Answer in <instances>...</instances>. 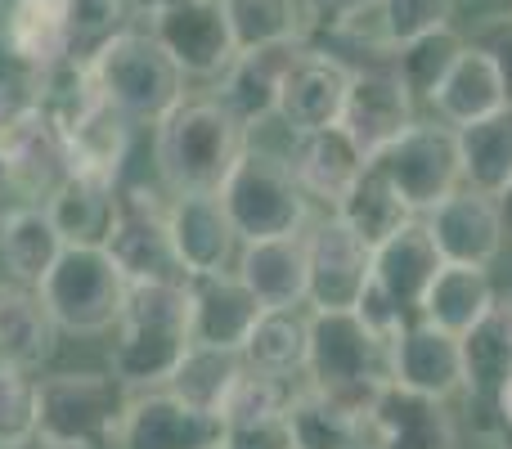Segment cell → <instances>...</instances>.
Returning <instances> with one entry per match:
<instances>
[{"mask_svg":"<svg viewBox=\"0 0 512 449\" xmlns=\"http://www.w3.org/2000/svg\"><path fill=\"white\" fill-rule=\"evenodd\" d=\"M0 185H5V162H0Z\"/></svg>","mask_w":512,"mask_h":449,"instance_id":"obj_51","label":"cell"},{"mask_svg":"<svg viewBox=\"0 0 512 449\" xmlns=\"http://www.w3.org/2000/svg\"><path fill=\"white\" fill-rule=\"evenodd\" d=\"M288 167L310 203H324L328 212H337V203L364 176L369 158H364V149L342 126H328V131H315V135H297V144L288 153Z\"/></svg>","mask_w":512,"mask_h":449,"instance_id":"obj_21","label":"cell"},{"mask_svg":"<svg viewBox=\"0 0 512 449\" xmlns=\"http://www.w3.org/2000/svg\"><path fill=\"white\" fill-rule=\"evenodd\" d=\"M418 99L405 90V81L396 77L391 63H373V68H355L351 90H346V108H342V131L351 135L364 149V158H378L382 149L400 140L414 117Z\"/></svg>","mask_w":512,"mask_h":449,"instance_id":"obj_14","label":"cell"},{"mask_svg":"<svg viewBox=\"0 0 512 449\" xmlns=\"http://www.w3.org/2000/svg\"><path fill=\"white\" fill-rule=\"evenodd\" d=\"M149 32L185 77H225L239 59L225 0H176L153 18Z\"/></svg>","mask_w":512,"mask_h":449,"instance_id":"obj_11","label":"cell"},{"mask_svg":"<svg viewBox=\"0 0 512 449\" xmlns=\"http://www.w3.org/2000/svg\"><path fill=\"white\" fill-rule=\"evenodd\" d=\"M459 158H463V189H477L486 198H504L512 189V104L459 126Z\"/></svg>","mask_w":512,"mask_h":449,"instance_id":"obj_31","label":"cell"},{"mask_svg":"<svg viewBox=\"0 0 512 449\" xmlns=\"http://www.w3.org/2000/svg\"><path fill=\"white\" fill-rule=\"evenodd\" d=\"M490 414H495V423H499V432H512V378L499 387V396H495V405H490Z\"/></svg>","mask_w":512,"mask_h":449,"instance_id":"obj_48","label":"cell"},{"mask_svg":"<svg viewBox=\"0 0 512 449\" xmlns=\"http://www.w3.org/2000/svg\"><path fill=\"white\" fill-rule=\"evenodd\" d=\"M194 283H131L113 346V378L126 391H158L189 351Z\"/></svg>","mask_w":512,"mask_h":449,"instance_id":"obj_1","label":"cell"},{"mask_svg":"<svg viewBox=\"0 0 512 449\" xmlns=\"http://www.w3.org/2000/svg\"><path fill=\"white\" fill-rule=\"evenodd\" d=\"M104 247L126 283H194L171 247L167 207L153 189H117V225Z\"/></svg>","mask_w":512,"mask_h":449,"instance_id":"obj_9","label":"cell"},{"mask_svg":"<svg viewBox=\"0 0 512 449\" xmlns=\"http://www.w3.org/2000/svg\"><path fill=\"white\" fill-rule=\"evenodd\" d=\"M126 5H131V14H135V18H149V23H153V18H158L162 9H171L176 0H126Z\"/></svg>","mask_w":512,"mask_h":449,"instance_id":"obj_49","label":"cell"},{"mask_svg":"<svg viewBox=\"0 0 512 449\" xmlns=\"http://www.w3.org/2000/svg\"><path fill=\"white\" fill-rule=\"evenodd\" d=\"M63 144H68L72 176H95V180L117 185V180H122V167H126V153H131V122H126L113 104H104Z\"/></svg>","mask_w":512,"mask_h":449,"instance_id":"obj_36","label":"cell"},{"mask_svg":"<svg viewBox=\"0 0 512 449\" xmlns=\"http://www.w3.org/2000/svg\"><path fill=\"white\" fill-rule=\"evenodd\" d=\"M333 216L351 229L360 243H369V247H382L387 238H396L409 221H418V216L405 207V198L391 189V180L382 176L373 162L364 167V176L351 185V194L337 203Z\"/></svg>","mask_w":512,"mask_h":449,"instance_id":"obj_34","label":"cell"},{"mask_svg":"<svg viewBox=\"0 0 512 449\" xmlns=\"http://www.w3.org/2000/svg\"><path fill=\"white\" fill-rule=\"evenodd\" d=\"M288 449H297V445H288Z\"/></svg>","mask_w":512,"mask_h":449,"instance_id":"obj_53","label":"cell"},{"mask_svg":"<svg viewBox=\"0 0 512 449\" xmlns=\"http://www.w3.org/2000/svg\"><path fill=\"white\" fill-rule=\"evenodd\" d=\"M36 441V378L0 360V449Z\"/></svg>","mask_w":512,"mask_h":449,"instance_id":"obj_44","label":"cell"},{"mask_svg":"<svg viewBox=\"0 0 512 449\" xmlns=\"http://www.w3.org/2000/svg\"><path fill=\"white\" fill-rule=\"evenodd\" d=\"M194 315H189V346H216V351L243 355L256 319L265 315L261 301L239 283V274L194 279Z\"/></svg>","mask_w":512,"mask_h":449,"instance_id":"obj_23","label":"cell"},{"mask_svg":"<svg viewBox=\"0 0 512 449\" xmlns=\"http://www.w3.org/2000/svg\"><path fill=\"white\" fill-rule=\"evenodd\" d=\"M463 45L468 41H463L454 27H441V32H427V36H418V41L400 45V50L391 54V68H396V77L405 81L409 95L432 104V95L441 90V81L450 77V68L459 63Z\"/></svg>","mask_w":512,"mask_h":449,"instance_id":"obj_40","label":"cell"},{"mask_svg":"<svg viewBox=\"0 0 512 449\" xmlns=\"http://www.w3.org/2000/svg\"><path fill=\"white\" fill-rule=\"evenodd\" d=\"M0 162H5V185L18 189L32 207H45L54 189L72 176L68 144L41 108H27L0 126Z\"/></svg>","mask_w":512,"mask_h":449,"instance_id":"obj_15","label":"cell"},{"mask_svg":"<svg viewBox=\"0 0 512 449\" xmlns=\"http://www.w3.org/2000/svg\"><path fill=\"white\" fill-rule=\"evenodd\" d=\"M369 445L373 449H459L454 418L441 400L414 396L405 387H382L369 409Z\"/></svg>","mask_w":512,"mask_h":449,"instance_id":"obj_19","label":"cell"},{"mask_svg":"<svg viewBox=\"0 0 512 449\" xmlns=\"http://www.w3.org/2000/svg\"><path fill=\"white\" fill-rule=\"evenodd\" d=\"M9 5H14V0H0V9H9Z\"/></svg>","mask_w":512,"mask_h":449,"instance_id":"obj_52","label":"cell"},{"mask_svg":"<svg viewBox=\"0 0 512 449\" xmlns=\"http://www.w3.org/2000/svg\"><path fill=\"white\" fill-rule=\"evenodd\" d=\"M310 355V315L301 310H265L256 319L248 346H243V364L256 373L288 382L292 373H306Z\"/></svg>","mask_w":512,"mask_h":449,"instance_id":"obj_35","label":"cell"},{"mask_svg":"<svg viewBox=\"0 0 512 449\" xmlns=\"http://www.w3.org/2000/svg\"><path fill=\"white\" fill-rule=\"evenodd\" d=\"M90 72H95L104 99L126 122L158 126L171 108L185 104V72L153 41V32H140V27L113 36L90 59Z\"/></svg>","mask_w":512,"mask_h":449,"instance_id":"obj_5","label":"cell"},{"mask_svg":"<svg viewBox=\"0 0 512 449\" xmlns=\"http://www.w3.org/2000/svg\"><path fill=\"white\" fill-rule=\"evenodd\" d=\"M441 265H445V256L436 252L423 221H409L396 238L373 247V283H378L391 297V306L409 319H418L423 297H427V288H432V279L441 274Z\"/></svg>","mask_w":512,"mask_h":449,"instance_id":"obj_22","label":"cell"},{"mask_svg":"<svg viewBox=\"0 0 512 449\" xmlns=\"http://www.w3.org/2000/svg\"><path fill=\"white\" fill-rule=\"evenodd\" d=\"M221 203L243 243L306 234L310 221V198L301 194L288 158H279L270 149H252V144L243 149L230 180L221 185Z\"/></svg>","mask_w":512,"mask_h":449,"instance_id":"obj_6","label":"cell"},{"mask_svg":"<svg viewBox=\"0 0 512 449\" xmlns=\"http://www.w3.org/2000/svg\"><path fill=\"white\" fill-rule=\"evenodd\" d=\"M131 391L113 373H50L36 378V441L45 449H113Z\"/></svg>","mask_w":512,"mask_h":449,"instance_id":"obj_4","label":"cell"},{"mask_svg":"<svg viewBox=\"0 0 512 449\" xmlns=\"http://www.w3.org/2000/svg\"><path fill=\"white\" fill-rule=\"evenodd\" d=\"M54 337H59V324L50 319L41 292L27 283H0V360L36 373L41 364H50L59 346Z\"/></svg>","mask_w":512,"mask_h":449,"instance_id":"obj_25","label":"cell"},{"mask_svg":"<svg viewBox=\"0 0 512 449\" xmlns=\"http://www.w3.org/2000/svg\"><path fill=\"white\" fill-rule=\"evenodd\" d=\"M104 104L108 99H104V90H99L90 63L63 59V63H54V68H45L41 77H36V108L50 117L54 131H59L63 140H68L86 117H95Z\"/></svg>","mask_w":512,"mask_h":449,"instance_id":"obj_37","label":"cell"},{"mask_svg":"<svg viewBox=\"0 0 512 449\" xmlns=\"http://www.w3.org/2000/svg\"><path fill=\"white\" fill-rule=\"evenodd\" d=\"M283 423H288V436L297 449H369L364 418H355L351 409H342L315 387L292 391Z\"/></svg>","mask_w":512,"mask_h":449,"instance_id":"obj_33","label":"cell"},{"mask_svg":"<svg viewBox=\"0 0 512 449\" xmlns=\"http://www.w3.org/2000/svg\"><path fill=\"white\" fill-rule=\"evenodd\" d=\"M288 400H292V387L283 378H270V373H256V369H243L239 382L230 387L221 405V418L225 427H261V423H279L288 414Z\"/></svg>","mask_w":512,"mask_h":449,"instance_id":"obj_43","label":"cell"},{"mask_svg":"<svg viewBox=\"0 0 512 449\" xmlns=\"http://www.w3.org/2000/svg\"><path fill=\"white\" fill-rule=\"evenodd\" d=\"M126 274L108 256V247H63L54 270L41 279V301L59 333L99 337L122 324L126 306Z\"/></svg>","mask_w":512,"mask_h":449,"instance_id":"obj_7","label":"cell"},{"mask_svg":"<svg viewBox=\"0 0 512 449\" xmlns=\"http://www.w3.org/2000/svg\"><path fill=\"white\" fill-rule=\"evenodd\" d=\"M472 45H477V50L486 54L490 63H495L499 86H504V99L512 104V14L490 18V23L481 27L477 36H472Z\"/></svg>","mask_w":512,"mask_h":449,"instance_id":"obj_45","label":"cell"},{"mask_svg":"<svg viewBox=\"0 0 512 449\" xmlns=\"http://www.w3.org/2000/svg\"><path fill=\"white\" fill-rule=\"evenodd\" d=\"M499 207H504V229H508V238H512V189L499 198Z\"/></svg>","mask_w":512,"mask_h":449,"instance_id":"obj_50","label":"cell"},{"mask_svg":"<svg viewBox=\"0 0 512 449\" xmlns=\"http://www.w3.org/2000/svg\"><path fill=\"white\" fill-rule=\"evenodd\" d=\"M225 436L230 432H225L221 414L185 405L162 387L131 396L117 449H225Z\"/></svg>","mask_w":512,"mask_h":449,"instance_id":"obj_16","label":"cell"},{"mask_svg":"<svg viewBox=\"0 0 512 449\" xmlns=\"http://www.w3.org/2000/svg\"><path fill=\"white\" fill-rule=\"evenodd\" d=\"M234 274H239L243 288L261 301V310H301L310 297L306 234L243 243Z\"/></svg>","mask_w":512,"mask_h":449,"instance_id":"obj_20","label":"cell"},{"mask_svg":"<svg viewBox=\"0 0 512 449\" xmlns=\"http://www.w3.org/2000/svg\"><path fill=\"white\" fill-rule=\"evenodd\" d=\"M239 54L270 45H301L310 32L301 0H225Z\"/></svg>","mask_w":512,"mask_h":449,"instance_id":"obj_38","label":"cell"},{"mask_svg":"<svg viewBox=\"0 0 512 449\" xmlns=\"http://www.w3.org/2000/svg\"><path fill=\"white\" fill-rule=\"evenodd\" d=\"M423 225H427V234H432L436 252L450 265H481V270H490L508 243L499 198H486V194H477V189L450 194L441 207H432V212L423 216Z\"/></svg>","mask_w":512,"mask_h":449,"instance_id":"obj_18","label":"cell"},{"mask_svg":"<svg viewBox=\"0 0 512 449\" xmlns=\"http://www.w3.org/2000/svg\"><path fill=\"white\" fill-rule=\"evenodd\" d=\"M391 382L387 346L364 328L355 310L346 315H315L310 310V355H306V387L324 391L369 427V409Z\"/></svg>","mask_w":512,"mask_h":449,"instance_id":"obj_3","label":"cell"},{"mask_svg":"<svg viewBox=\"0 0 512 449\" xmlns=\"http://www.w3.org/2000/svg\"><path fill=\"white\" fill-rule=\"evenodd\" d=\"M351 77H355V68L342 63L337 54L315 50V45H301L292 68L283 72L274 117H279L292 135H315V131H328V126H342Z\"/></svg>","mask_w":512,"mask_h":449,"instance_id":"obj_12","label":"cell"},{"mask_svg":"<svg viewBox=\"0 0 512 449\" xmlns=\"http://www.w3.org/2000/svg\"><path fill=\"white\" fill-rule=\"evenodd\" d=\"M306 265H310L306 306L315 315H346V310L360 306L364 288L373 283V247L360 243L333 212L310 225Z\"/></svg>","mask_w":512,"mask_h":449,"instance_id":"obj_10","label":"cell"},{"mask_svg":"<svg viewBox=\"0 0 512 449\" xmlns=\"http://www.w3.org/2000/svg\"><path fill=\"white\" fill-rule=\"evenodd\" d=\"M225 449H288V423H261V427H225Z\"/></svg>","mask_w":512,"mask_h":449,"instance_id":"obj_47","label":"cell"},{"mask_svg":"<svg viewBox=\"0 0 512 449\" xmlns=\"http://www.w3.org/2000/svg\"><path fill=\"white\" fill-rule=\"evenodd\" d=\"M131 27L135 14L126 0H68V59L90 63L113 36Z\"/></svg>","mask_w":512,"mask_h":449,"instance_id":"obj_42","label":"cell"},{"mask_svg":"<svg viewBox=\"0 0 512 449\" xmlns=\"http://www.w3.org/2000/svg\"><path fill=\"white\" fill-rule=\"evenodd\" d=\"M373 5H378V0H301V9H306V23L315 27V32H337V27L364 18Z\"/></svg>","mask_w":512,"mask_h":449,"instance_id":"obj_46","label":"cell"},{"mask_svg":"<svg viewBox=\"0 0 512 449\" xmlns=\"http://www.w3.org/2000/svg\"><path fill=\"white\" fill-rule=\"evenodd\" d=\"M495 301H499V292H495L490 270H481V265H450L445 261L441 274L432 279V288H427L423 310H418V315H423L427 324L445 328L450 337H468L472 328L495 310Z\"/></svg>","mask_w":512,"mask_h":449,"instance_id":"obj_26","label":"cell"},{"mask_svg":"<svg viewBox=\"0 0 512 449\" xmlns=\"http://www.w3.org/2000/svg\"><path fill=\"white\" fill-rule=\"evenodd\" d=\"M373 167L391 180L405 207L414 216H427L441 207L450 194L463 189V158H459V135L445 122H414L391 149L373 158Z\"/></svg>","mask_w":512,"mask_h":449,"instance_id":"obj_8","label":"cell"},{"mask_svg":"<svg viewBox=\"0 0 512 449\" xmlns=\"http://www.w3.org/2000/svg\"><path fill=\"white\" fill-rule=\"evenodd\" d=\"M454 5H459V0H378V5L364 14V23H373V45L391 59L400 45L450 27Z\"/></svg>","mask_w":512,"mask_h":449,"instance_id":"obj_41","label":"cell"},{"mask_svg":"<svg viewBox=\"0 0 512 449\" xmlns=\"http://www.w3.org/2000/svg\"><path fill=\"white\" fill-rule=\"evenodd\" d=\"M63 234L54 229L45 207H18L0 221V256H5V270L14 274V283L27 288H41V279L54 270V261L63 256Z\"/></svg>","mask_w":512,"mask_h":449,"instance_id":"obj_32","label":"cell"},{"mask_svg":"<svg viewBox=\"0 0 512 449\" xmlns=\"http://www.w3.org/2000/svg\"><path fill=\"white\" fill-rule=\"evenodd\" d=\"M171 247H176L180 265L189 279H216V274H234L243 252V238L225 212L221 194H180L167 207Z\"/></svg>","mask_w":512,"mask_h":449,"instance_id":"obj_13","label":"cell"},{"mask_svg":"<svg viewBox=\"0 0 512 449\" xmlns=\"http://www.w3.org/2000/svg\"><path fill=\"white\" fill-rule=\"evenodd\" d=\"M432 108H436V122L454 126V131L481 122V117H490V113H499V108H508L495 63H490L472 41L463 45L459 63H454L450 77H445L441 90L432 95Z\"/></svg>","mask_w":512,"mask_h":449,"instance_id":"obj_28","label":"cell"},{"mask_svg":"<svg viewBox=\"0 0 512 449\" xmlns=\"http://www.w3.org/2000/svg\"><path fill=\"white\" fill-rule=\"evenodd\" d=\"M387 373L391 387H405L427 400H450L463 391V346L445 328L427 324L423 315L409 319L387 346Z\"/></svg>","mask_w":512,"mask_h":449,"instance_id":"obj_17","label":"cell"},{"mask_svg":"<svg viewBox=\"0 0 512 449\" xmlns=\"http://www.w3.org/2000/svg\"><path fill=\"white\" fill-rule=\"evenodd\" d=\"M306 45V41H301ZM301 45H270V50H248L230 63V72L221 77V108L243 126H261L265 117H274L279 108V86L283 72L292 68V59L301 54Z\"/></svg>","mask_w":512,"mask_h":449,"instance_id":"obj_24","label":"cell"},{"mask_svg":"<svg viewBox=\"0 0 512 449\" xmlns=\"http://www.w3.org/2000/svg\"><path fill=\"white\" fill-rule=\"evenodd\" d=\"M459 346H463V391L481 409H490L499 387L512 378V301H495V310L468 337H459Z\"/></svg>","mask_w":512,"mask_h":449,"instance_id":"obj_30","label":"cell"},{"mask_svg":"<svg viewBox=\"0 0 512 449\" xmlns=\"http://www.w3.org/2000/svg\"><path fill=\"white\" fill-rule=\"evenodd\" d=\"M45 212L68 247H104L117 225V185L95 176H68Z\"/></svg>","mask_w":512,"mask_h":449,"instance_id":"obj_27","label":"cell"},{"mask_svg":"<svg viewBox=\"0 0 512 449\" xmlns=\"http://www.w3.org/2000/svg\"><path fill=\"white\" fill-rule=\"evenodd\" d=\"M0 41L18 63L45 72L68 59V0H14L5 9Z\"/></svg>","mask_w":512,"mask_h":449,"instance_id":"obj_29","label":"cell"},{"mask_svg":"<svg viewBox=\"0 0 512 449\" xmlns=\"http://www.w3.org/2000/svg\"><path fill=\"white\" fill-rule=\"evenodd\" d=\"M243 369H248V364H243V355H234V351H216V346H189L185 360H180L176 373H171L167 391H171V396H180L185 405H194V409L221 414L225 396H230V387L239 382Z\"/></svg>","mask_w":512,"mask_h":449,"instance_id":"obj_39","label":"cell"},{"mask_svg":"<svg viewBox=\"0 0 512 449\" xmlns=\"http://www.w3.org/2000/svg\"><path fill=\"white\" fill-rule=\"evenodd\" d=\"M248 149V131L221 108V99H185L158 122L153 162L171 194H221L234 162Z\"/></svg>","mask_w":512,"mask_h":449,"instance_id":"obj_2","label":"cell"}]
</instances>
